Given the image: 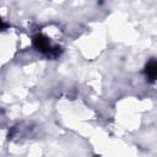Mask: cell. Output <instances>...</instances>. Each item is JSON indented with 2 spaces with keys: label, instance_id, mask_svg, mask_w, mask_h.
<instances>
[{
  "label": "cell",
  "instance_id": "cell-3",
  "mask_svg": "<svg viewBox=\"0 0 157 157\" xmlns=\"http://www.w3.org/2000/svg\"><path fill=\"white\" fill-rule=\"evenodd\" d=\"M5 27V25H4V22H2V20H1V17H0V29H2Z\"/></svg>",
  "mask_w": 157,
  "mask_h": 157
},
{
  "label": "cell",
  "instance_id": "cell-1",
  "mask_svg": "<svg viewBox=\"0 0 157 157\" xmlns=\"http://www.w3.org/2000/svg\"><path fill=\"white\" fill-rule=\"evenodd\" d=\"M33 47L38 52L44 53V54H49V53H52L54 50V49H52L49 39L43 34H36L33 37Z\"/></svg>",
  "mask_w": 157,
  "mask_h": 157
},
{
  "label": "cell",
  "instance_id": "cell-2",
  "mask_svg": "<svg viewBox=\"0 0 157 157\" xmlns=\"http://www.w3.org/2000/svg\"><path fill=\"white\" fill-rule=\"evenodd\" d=\"M145 74H146V76L148 77V80L151 82L155 81L156 75H157V63H156L155 59H151L146 64V66H145Z\"/></svg>",
  "mask_w": 157,
  "mask_h": 157
}]
</instances>
